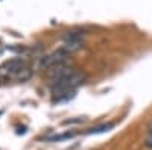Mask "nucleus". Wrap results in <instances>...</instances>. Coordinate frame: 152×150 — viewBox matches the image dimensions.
I'll use <instances>...</instances> for the list:
<instances>
[{"label":"nucleus","mask_w":152,"mask_h":150,"mask_svg":"<svg viewBox=\"0 0 152 150\" xmlns=\"http://www.w3.org/2000/svg\"><path fill=\"white\" fill-rule=\"evenodd\" d=\"M85 80V76L81 73H73L72 76L66 78V79H59V80H55L50 86L52 90V94L56 96V94H61V93H73L79 85H82Z\"/></svg>","instance_id":"1"},{"label":"nucleus","mask_w":152,"mask_h":150,"mask_svg":"<svg viewBox=\"0 0 152 150\" xmlns=\"http://www.w3.org/2000/svg\"><path fill=\"white\" fill-rule=\"evenodd\" d=\"M69 55H70V53L67 52V50L59 49V50H56V52L47 55L46 58H43L41 62H40V67H41V68H53V67L62 65Z\"/></svg>","instance_id":"2"},{"label":"nucleus","mask_w":152,"mask_h":150,"mask_svg":"<svg viewBox=\"0 0 152 150\" xmlns=\"http://www.w3.org/2000/svg\"><path fill=\"white\" fill-rule=\"evenodd\" d=\"M75 71L70 68V67H66V65H58V67H53V70H50V78L55 80H59V79H66L69 76H72Z\"/></svg>","instance_id":"3"},{"label":"nucleus","mask_w":152,"mask_h":150,"mask_svg":"<svg viewBox=\"0 0 152 150\" xmlns=\"http://www.w3.org/2000/svg\"><path fill=\"white\" fill-rule=\"evenodd\" d=\"M24 68V62L20 59V58H14V59H9V61H6L5 64L2 65V70L3 71H11V73H14V74H17L20 70H23Z\"/></svg>","instance_id":"4"},{"label":"nucleus","mask_w":152,"mask_h":150,"mask_svg":"<svg viewBox=\"0 0 152 150\" xmlns=\"http://www.w3.org/2000/svg\"><path fill=\"white\" fill-rule=\"evenodd\" d=\"M82 33L81 32H67L64 35V44H81Z\"/></svg>","instance_id":"5"},{"label":"nucleus","mask_w":152,"mask_h":150,"mask_svg":"<svg viewBox=\"0 0 152 150\" xmlns=\"http://www.w3.org/2000/svg\"><path fill=\"white\" fill-rule=\"evenodd\" d=\"M31 74H32V71H31L29 68H23V70H20V71L15 74V78L23 82V80H28V79L31 78Z\"/></svg>","instance_id":"6"},{"label":"nucleus","mask_w":152,"mask_h":150,"mask_svg":"<svg viewBox=\"0 0 152 150\" xmlns=\"http://www.w3.org/2000/svg\"><path fill=\"white\" fill-rule=\"evenodd\" d=\"M111 128H113L111 123H110V124H102V126H97V128L90 129V130H88V133H100V132H105V130H108V129H111Z\"/></svg>","instance_id":"7"},{"label":"nucleus","mask_w":152,"mask_h":150,"mask_svg":"<svg viewBox=\"0 0 152 150\" xmlns=\"http://www.w3.org/2000/svg\"><path fill=\"white\" fill-rule=\"evenodd\" d=\"M75 133L73 132H69V133H62V135H55V136H49V141H61V140H67V138H72Z\"/></svg>","instance_id":"8"},{"label":"nucleus","mask_w":152,"mask_h":150,"mask_svg":"<svg viewBox=\"0 0 152 150\" xmlns=\"http://www.w3.org/2000/svg\"><path fill=\"white\" fill-rule=\"evenodd\" d=\"M145 146H146V149H152V130H151V132L148 133V136H146Z\"/></svg>","instance_id":"9"},{"label":"nucleus","mask_w":152,"mask_h":150,"mask_svg":"<svg viewBox=\"0 0 152 150\" xmlns=\"http://www.w3.org/2000/svg\"><path fill=\"white\" fill-rule=\"evenodd\" d=\"M148 130H149V132H151V130H152V121H151V123H149V126H148Z\"/></svg>","instance_id":"10"}]
</instances>
